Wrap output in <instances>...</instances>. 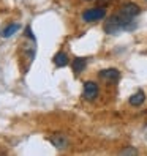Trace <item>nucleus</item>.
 Returning <instances> with one entry per match:
<instances>
[{"label": "nucleus", "mask_w": 147, "mask_h": 156, "mask_svg": "<svg viewBox=\"0 0 147 156\" xmlns=\"http://www.w3.org/2000/svg\"><path fill=\"white\" fill-rule=\"evenodd\" d=\"M120 11L122 14H125V16H128V17H136L138 14H139V6H138L136 3H133V2H128V3H125V5H122L120 6Z\"/></svg>", "instance_id": "4"}, {"label": "nucleus", "mask_w": 147, "mask_h": 156, "mask_svg": "<svg viewBox=\"0 0 147 156\" xmlns=\"http://www.w3.org/2000/svg\"><path fill=\"white\" fill-rule=\"evenodd\" d=\"M105 16H106V11L103 10V8H90V10L82 13V21L97 22V21H101Z\"/></svg>", "instance_id": "1"}, {"label": "nucleus", "mask_w": 147, "mask_h": 156, "mask_svg": "<svg viewBox=\"0 0 147 156\" xmlns=\"http://www.w3.org/2000/svg\"><path fill=\"white\" fill-rule=\"evenodd\" d=\"M49 140H51V144H52L54 147H57V148H65V147H67V144H68L67 137L63 136L62 133L52 134V136L49 137Z\"/></svg>", "instance_id": "5"}, {"label": "nucleus", "mask_w": 147, "mask_h": 156, "mask_svg": "<svg viewBox=\"0 0 147 156\" xmlns=\"http://www.w3.org/2000/svg\"><path fill=\"white\" fill-rule=\"evenodd\" d=\"M17 29H19V24H11V25H8L6 29L2 30V36H3V38H8V36H11L14 32H17Z\"/></svg>", "instance_id": "9"}, {"label": "nucleus", "mask_w": 147, "mask_h": 156, "mask_svg": "<svg viewBox=\"0 0 147 156\" xmlns=\"http://www.w3.org/2000/svg\"><path fill=\"white\" fill-rule=\"evenodd\" d=\"M144 99H145V95H144V91H136V93L133 96H130V104L131 106H141L144 103Z\"/></svg>", "instance_id": "8"}, {"label": "nucleus", "mask_w": 147, "mask_h": 156, "mask_svg": "<svg viewBox=\"0 0 147 156\" xmlns=\"http://www.w3.org/2000/svg\"><path fill=\"white\" fill-rule=\"evenodd\" d=\"M52 62H54V65H56L57 68H62V66H67L68 65V55H67V52H57L56 55H54V58H52Z\"/></svg>", "instance_id": "6"}, {"label": "nucleus", "mask_w": 147, "mask_h": 156, "mask_svg": "<svg viewBox=\"0 0 147 156\" xmlns=\"http://www.w3.org/2000/svg\"><path fill=\"white\" fill-rule=\"evenodd\" d=\"M87 66V58L84 57H79V58H75V62H73V71H75V74H81L82 71L86 69Z\"/></svg>", "instance_id": "7"}, {"label": "nucleus", "mask_w": 147, "mask_h": 156, "mask_svg": "<svg viewBox=\"0 0 147 156\" xmlns=\"http://www.w3.org/2000/svg\"><path fill=\"white\" fill-rule=\"evenodd\" d=\"M122 154H136V150H123Z\"/></svg>", "instance_id": "10"}, {"label": "nucleus", "mask_w": 147, "mask_h": 156, "mask_svg": "<svg viewBox=\"0 0 147 156\" xmlns=\"http://www.w3.org/2000/svg\"><path fill=\"white\" fill-rule=\"evenodd\" d=\"M98 77L103 82H106V84H114V82H117L119 79H120V71L116 69V68L103 69V71L98 73Z\"/></svg>", "instance_id": "2"}, {"label": "nucleus", "mask_w": 147, "mask_h": 156, "mask_svg": "<svg viewBox=\"0 0 147 156\" xmlns=\"http://www.w3.org/2000/svg\"><path fill=\"white\" fill-rule=\"evenodd\" d=\"M98 85L95 84V82H92V80H87L86 84H84V91H82V96H84L86 99L89 101H94L97 96H98Z\"/></svg>", "instance_id": "3"}]
</instances>
